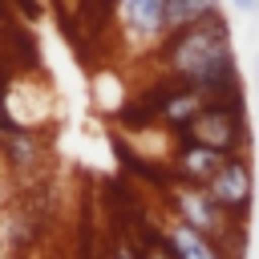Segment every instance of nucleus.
Listing matches in <instances>:
<instances>
[{"mask_svg": "<svg viewBox=\"0 0 259 259\" xmlns=\"http://www.w3.org/2000/svg\"><path fill=\"white\" fill-rule=\"evenodd\" d=\"M158 69L174 85H194L210 97H227L239 89V69H235V45H231V24L223 12L174 28L158 49Z\"/></svg>", "mask_w": 259, "mask_h": 259, "instance_id": "1", "label": "nucleus"}, {"mask_svg": "<svg viewBox=\"0 0 259 259\" xmlns=\"http://www.w3.org/2000/svg\"><path fill=\"white\" fill-rule=\"evenodd\" d=\"M182 142H198L206 150H219V154H247L251 146V130H247V105H243V89L210 101L186 130H182Z\"/></svg>", "mask_w": 259, "mask_h": 259, "instance_id": "2", "label": "nucleus"}, {"mask_svg": "<svg viewBox=\"0 0 259 259\" xmlns=\"http://www.w3.org/2000/svg\"><path fill=\"white\" fill-rule=\"evenodd\" d=\"M166 202H170L174 223H186V227L210 235L219 247H223L227 235L235 231V223L214 206V198L206 194V186H186V182H174V178H170V186H166Z\"/></svg>", "mask_w": 259, "mask_h": 259, "instance_id": "3", "label": "nucleus"}, {"mask_svg": "<svg viewBox=\"0 0 259 259\" xmlns=\"http://www.w3.org/2000/svg\"><path fill=\"white\" fill-rule=\"evenodd\" d=\"M206 194L214 198V206L231 223H243L251 214V202H255V170H251V158L247 154H231L223 162V170L206 182Z\"/></svg>", "mask_w": 259, "mask_h": 259, "instance_id": "4", "label": "nucleus"}, {"mask_svg": "<svg viewBox=\"0 0 259 259\" xmlns=\"http://www.w3.org/2000/svg\"><path fill=\"white\" fill-rule=\"evenodd\" d=\"M117 20H121L130 45L150 49V53L170 32V24H166V0H121L117 4Z\"/></svg>", "mask_w": 259, "mask_h": 259, "instance_id": "5", "label": "nucleus"}, {"mask_svg": "<svg viewBox=\"0 0 259 259\" xmlns=\"http://www.w3.org/2000/svg\"><path fill=\"white\" fill-rule=\"evenodd\" d=\"M223 162H227V154H219V150H206L198 142H178V150L170 154V178L186 182V186H206L223 170Z\"/></svg>", "mask_w": 259, "mask_h": 259, "instance_id": "6", "label": "nucleus"}, {"mask_svg": "<svg viewBox=\"0 0 259 259\" xmlns=\"http://www.w3.org/2000/svg\"><path fill=\"white\" fill-rule=\"evenodd\" d=\"M210 101H219V97H210V93H202V89H194V85H174V89L162 93V101H158V121L170 125V130L182 138V130H186Z\"/></svg>", "mask_w": 259, "mask_h": 259, "instance_id": "7", "label": "nucleus"}, {"mask_svg": "<svg viewBox=\"0 0 259 259\" xmlns=\"http://www.w3.org/2000/svg\"><path fill=\"white\" fill-rule=\"evenodd\" d=\"M162 239L170 243L174 259H227V251H223L210 235H202V231H194V227H186V223H174V219H170V227L162 231Z\"/></svg>", "mask_w": 259, "mask_h": 259, "instance_id": "8", "label": "nucleus"}, {"mask_svg": "<svg viewBox=\"0 0 259 259\" xmlns=\"http://www.w3.org/2000/svg\"><path fill=\"white\" fill-rule=\"evenodd\" d=\"M0 150H4V162H8L16 174L36 170V166L45 162V146H40L36 130H16V125H8V130L0 134Z\"/></svg>", "mask_w": 259, "mask_h": 259, "instance_id": "9", "label": "nucleus"}, {"mask_svg": "<svg viewBox=\"0 0 259 259\" xmlns=\"http://www.w3.org/2000/svg\"><path fill=\"white\" fill-rule=\"evenodd\" d=\"M214 12H219V0H166V24H170V32L186 28V24H198V20L214 16Z\"/></svg>", "mask_w": 259, "mask_h": 259, "instance_id": "10", "label": "nucleus"}, {"mask_svg": "<svg viewBox=\"0 0 259 259\" xmlns=\"http://www.w3.org/2000/svg\"><path fill=\"white\" fill-rule=\"evenodd\" d=\"M142 259H174V251H170V243H166L162 235H154V239L142 247Z\"/></svg>", "mask_w": 259, "mask_h": 259, "instance_id": "11", "label": "nucleus"}, {"mask_svg": "<svg viewBox=\"0 0 259 259\" xmlns=\"http://www.w3.org/2000/svg\"><path fill=\"white\" fill-rule=\"evenodd\" d=\"M227 8L239 16H259V0H227Z\"/></svg>", "mask_w": 259, "mask_h": 259, "instance_id": "12", "label": "nucleus"}, {"mask_svg": "<svg viewBox=\"0 0 259 259\" xmlns=\"http://www.w3.org/2000/svg\"><path fill=\"white\" fill-rule=\"evenodd\" d=\"M4 97H8V89L0 85V134H4V125H8V109H4Z\"/></svg>", "mask_w": 259, "mask_h": 259, "instance_id": "13", "label": "nucleus"}, {"mask_svg": "<svg viewBox=\"0 0 259 259\" xmlns=\"http://www.w3.org/2000/svg\"><path fill=\"white\" fill-rule=\"evenodd\" d=\"M255 81H259V61H255Z\"/></svg>", "mask_w": 259, "mask_h": 259, "instance_id": "14", "label": "nucleus"}]
</instances>
